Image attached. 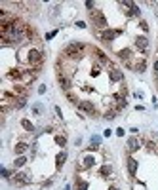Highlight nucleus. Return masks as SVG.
Here are the masks:
<instances>
[{"label": "nucleus", "mask_w": 158, "mask_h": 190, "mask_svg": "<svg viewBox=\"0 0 158 190\" xmlns=\"http://www.w3.org/2000/svg\"><path fill=\"white\" fill-rule=\"evenodd\" d=\"M84 49V44H80V42H73V44H69L65 49V57H69V59H76V57H80V51Z\"/></svg>", "instance_id": "1"}, {"label": "nucleus", "mask_w": 158, "mask_h": 190, "mask_svg": "<svg viewBox=\"0 0 158 190\" xmlns=\"http://www.w3.org/2000/svg\"><path fill=\"white\" fill-rule=\"evenodd\" d=\"M90 15H92V21L95 23V27H99V29H105V27H107V17L103 15L99 10H92Z\"/></svg>", "instance_id": "2"}, {"label": "nucleus", "mask_w": 158, "mask_h": 190, "mask_svg": "<svg viewBox=\"0 0 158 190\" xmlns=\"http://www.w3.org/2000/svg\"><path fill=\"white\" fill-rule=\"evenodd\" d=\"M13 181H15V184H19V186H25V184L31 183V175L25 173V171H19V173H15Z\"/></svg>", "instance_id": "3"}, {"label": "nucleus", "mask_w": 158, "mask_h": 190, "mask_svg": "<svg viewBox=\"0 0 158 190\" xmlns=\"http://www.w3.org/2000/svg\"><path fill=\"white\" fill-rule=\"evenodd\" d=\"M40 61H42V53L38 49H31L29 51V63L31 65H40Z\"/></svg>", "instance_id": "4"}, {"label": "nucleus", "mask_w": 158, "mask_h": 190, "mask_svg": "<svg viewBox=\"0 0 158 190\" xmlns=\"http://www.w3.org/2000/svg\"><path fill=\"white\" fill-rule=\"evenodd\" d=\"M116 34H120V30H103L101 33V40H105V42H112V40H114V36Z\"/></svg>", "instance_id": "5"}, {"label": "nucleus", "mask_w": 158, "mask_h": 190, "mask_svg": "<svg viewBox=\"0 0 158 190\" xmlns=\"http://www.w3.org/2000/svg\"><path fill=\"white\" fill-rule=\"evenodd\" d=\"M135 46H137L139 49H143V51H147V48H149L147 36H137V38H135Z\"/></svg>", "instance_id": "6"}, {"label": "nucleus", "mask_w": 158, "mask_h": 190, "mask_svg": "<svg viewBox=\"0 0 158 190\" xmlns=\"http://www.w3.org/2000/svg\"><path fill=\"white\" fill-rule=\"evenodd\" d=\"M122 78H124L122 70H120V69H116V67H111V80H112V82H120Z\"/></svg>", "instance_id": "7"}, {"label": "nucleus", "mask_w": 158, "mask_h": 190, "mask_svg": "<svg viewBox=\"0 0 158 190\" xmlns=\"http://www.w3.org/2000/svg\"><path fill=\"white\" fill-rule=\"evenodd\" d=\"M80 110H84V112H88V114H93V112H95V107L92 105V103L90 101H80Z\"/></svg>", "instance_id": "8"}, {"label": "nucleus", "mask_w": 158, "mask_h": 190, "mask_svg": "<svg viewBox=\"0 0 158 190\" xmlns=\"http://www.w3.org/2000/svg\"><path fill=\"white\" fill-rule=\"evenodd\" d=\"M93 164H95V158H93V156H86V158H82V164H80V167H82V169H90Z\"/></svg>", "instance_id": "9"}, {"label": "nucleus", "mask_w": 158, "mask_h": 190, "mask_svg": "<svg viewBox=\"0 0 158 190\" xmlns=\"http://www.w3.org/2000/svg\"><path fill=\"white\" fill-rule=\"evenodd\" d=\"M128 171H130V175H135V173H137V160L132 158V156L128 158Z\"/></svg>", "instance_id": "10"}, {"label": "nucleus", "mask_w": 158, "mask_h": 190, "mask_svg": "<svg viewBox=\"0 0 158 190\" xmlns=\"http://www.w3.org/2000/svg\"><path fill=\"white\" fill-rule=\"evenodd\" d=\"M59 84H61V88L65 89V91H69V89H71V80L67 78V76H61L59 74Z\"/></svg>", "instance_id": "11"}, {"label": "nucleus", "mask_w": 158, "mask_h": 190, "mask_svg": "<svg viewBox=\"0 0 158 190\" xmlns=\"http://www.w3.org/2000/svg\"><path fill=\"white\" fill-rule=\"evenodd\" d=\"M137 148H139V141H137L135 137H132V139L128 141V150H130V152H135Z\"/></svg>", "instance_id": "12"}, {"label": "nucleus", "mask_w": 158, "mask_h": 190, "mask_svg": "<svg viewBox=\"0 0 158 190\" xmlns=\"http://www.w3.org/2000/svg\"><path fill=\"white\" fill-rule=\"evenodd\" d=\"M65 160H67V152H59V154H57V162H55L57 169H59V167L65 164Z\"/></svg>", "instance_id": "13"}, {"label": "nucleus", "mask_w": 158, "mask_h": 190, "mask_svg": "<svg viewBox=\"0 0 158 190\" xmlns=\"http://www.w3.org/2000/svg\"><path fill=\"white\" fill-rule=\"evenodd\" d=\"M111 173H112V167L111 165H103L101 169H99V175H103V177H109Z\"/></svg>", "instance_id": "14"}, {"label": "nucleus", "mask_w": 158, "mask_h": 190, "mask_svg": "<svg viewBox=\"0 0 158 190\" xmlns=\"http://www.w3.org/2000/svg\"><path fill=\"white\" fill-rule=\"evenodd\" d=\"M130 55H132L130 49H120V51H118V57H120V59H124V61H130Z\"/></svg>", "instance_id": "15"}, {"label": "nucleus", "mask_w": 158, "mask_h": 190, "mask_svg": "<svg viewBox=\"0 0 158 190\" xmlns=\"http://www.w3.org/2000/svg\"><path fill=\"white\" fill-rule=\"evenodd\" d=\"M25 150H27V143H19L15 146V154H23Z\"/></svg>", "instance_id": "16"}, {"label": "nucleus", "mask_w": 158, "mask_h": 190, "mask_svg": "<svg viewBox=\"0 0 158 190\" xmlns=\"http://www.w3.org/2000/svg\"><path fill=\"white\" fill-rule=\"evenodd\" d=\"M21 125H23V128H25L27 131H33V129H34V125L31 124L29 120H21Z\"/></svg>", "instance_id": "17"}, {"label": "nucleus", "mask_w": 158, "mask_h": 190, "mask_svg": "<svg viewBox=\"0 0 158 190\" xmlns=\"http://www.w3.org/2000/svg\"><path fill=\"white\" fill-rule=\"evenodd\" d=\"M13 164H15V167H21V165H25V164H27V158H25V156H19L15 162H13Z\"/></svg>", "instance_id": "18"}, {"label": "nucleus", "mask_w": 158, "mask_h": 190, "mask_svg": "<svg viewBox=\"0 0 158 190\" xmlns=\"http://www.w3.org/2000/svg\"><path fill=\"white\" fill-rule=\"evenodd\" d=\"M27 105V99L25 97H19V99H17V103H15V108H23Z\"/></svg>", "instance_id": "19"}, {"label": "nucleus", "mask_w": 158, "mask_h": 190, "mask_svg": "<svg viewBox=\"0 0 158 190\" xmlns=\"http://www.w3.org/2000/svg\"><path fill=\"white\" fill-rule=\"evenodd\" d=\"M42 110H44V107H42V105H34V107H33V112H34L36 116L42 114Z\"/></svg>", "instance_id": "20"}, {"label": "nucleus", "mask_w": 158, "mask_h": 190, "mask_svg": "<svg viewBox=\"0 0 158 190\" xmlns=\"http://www.w3.org/2000/svg\"><path fill=\"white\" fill-rule=\"evenodd\" d=\"M135 70H137V72H145V61L137 63V65H135Z\"/></svg>", "instance_id": "21"}, {"label": "nucleus", "mask_w": 158, "mask_h": 190, "mask_svg": "<svg viewBox=\"0 0 158 190\" xmlns=\"http://www.w3.org/2000/svg\"><path fill=\"white\" fill-rule=\"evenodd\" d=\"M55 143L59 144V146H63V144H65V137H63V135H57V137H55Z\"/></svg>", "instance_id": "22"}, {"label": "nucleus", "mask_w": 158, "mask_h": 190, "mask_svg": "<svg viewBox=\"0 0 158 190\" xmlns=\"http://www.w3.org/2000/svg\"><path fill=\"white\" fill-rule=\"evenodd\" d=\"M88 188V183H86V181H80L78 179V190H86Z\"/></svg>", "instance_id": "23"}, {"label": "nucleus", "mask_w": 158, "mask_h": 190, "mask_svg": "<svg viewBox=\"0 0 158 190\" xmlns=\"http://www.w3.org/2000/svg\"><path fill=\"white\" fill-rule=\"evenodd\" d=\"M92 143L95 144V146H99V143H101V137H99V135H93V137H92Z\"/></svg>", "instance_id": "24"}, {"label": "nucleus", "mask_w": 158, "mask_h": 190, "mask_svg": "<svg viewBox=\"0 0 158 190\" xmlns=\"http://www.w3.org/2000/svg\"><path fill=\"white\" fill-rule=\"evenodd\" d=\"M114 116H116V112H114V110H109V112L105 114V118H107V120H112Z\"/></svg>", "instance_id": "25"}, {"label": "nucleus", "mask_w": 158, "mask_h": 190, "mask_svg": "<svg viewBox=\"0 0 158 190\" xmlns=\"http://www.w3.org/2000/svg\"><path fill=\"white\" fill-rule=\"evenodd\" d=\"M2 177H4V179H10V171H8V169H2Z\"/></svg>", "instance_id": "26"}, {"label": "nucleus", "mask_w": 158, "mask_h": 190, "mask_svg": "<svg viewBox=\"0 0 158 190\" xmlns=\"http://www.w3.org/2000/svg\"><path fill=\"white\" fill-rule=\"evenodd\" d=\"M57 34V30H52V33H50V34H46V38L50 40V38H53V36H55Z\"/></svg>", "instance_id": "27"}, {"label": "nucleus", "mask_w": 158, "mask_h": 190, "mask_svg": "<svg viewBox=\"0 0 158 190\" xmlns=\"http://www.w3.org/2000/svg\"><path fill=\"white\" fill-rule=\"evenodd\" d=\"M141 29H143V30H149V25L145 23V21H141Z\"/></svg>", "instance_id": "28"}, {"label": "nucleus", "mask_w": 158, "mask_h": 190, "mask_svg": "<svg viewBox=\"0 0 158 190\" xmlns=\"http://www.w3.org/2000/svg\"><path fill=\"white\" fill-rule=\"evenodd\" d=\"M109 190H118V188H114V186H111V188H109Z\"/></svg>", "instance_id": "29"}]
</instances>
